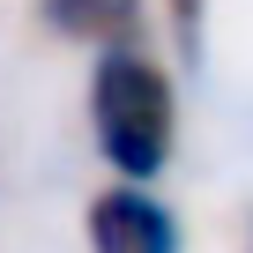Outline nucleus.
Returning a JSON list of instances; mask_svg holds the SVG:
<instances>
[{
    "instance_id": "nucleus-1",
    "label": "nucleus",
    "mask_w": 253,
    "mask_h": 253,
    "mask_svg": "<svg viewBox=\"0 0 253 253\" xmlns=\"http://www.w3.org/2000/svg\"><path fill=\"white\" fill-rule=\"evenodd\" d=\"M89 134L97 157L112 164V179L149 186L171 171V142H179V89L164 75V60H149L142 45H112L89 67Z\"/></svg>"
},
{
    "instance_id": "nucleus-2",
    "label": "nucleus",
    "mask_w": 253,
    "mask_h": 253,
    "mask_svg": "<svg viewBox=\"0 0 253 253\" xmlns=\"http://www.w3.org/2000/svg\"><path fill=\"white\" fill-rule=\"evenodd\" d=\"M89 253H179V216L149 186L112 179L89 201Z\"/></svg>"
},
{
    "instance_id": "nucleus-3",
    "label": "nucleus",
    "mask_w": 253,
    "mask_h": 253,
    "mask_svg": "<svg viewBox=\"0 0 253 253\" xmlns=\"http://www.w3.org/2000/svg\"><path fill=\"white\" fill-rule=\"evenodd\" d=\"M142 15H149V0H38V23L75 38V45H142Z\"/></svg>"
},
{
    "instance_id": "nucleus-4",
    "label": "nucleus",
    "mask_w": 253,
    "mask_h": 253,
    "mask_svg": "<svg viewBox=\"0 0 253 253\" xmlns=\"http://www.w3.org/2000/svg\"><path fill=\"white\" fill-rule=\"evenodd\" d=\"M171 30H179V52L201 60V30H209V0H171Z\"/></svg>"
},
{
    "instance_id": "nucleus-5",
    "label": "nucleus",
    "mask_w": 253,
    "mask_h": 253,
    "mask_svg": "<svg viewBox=\"0 0 253 253\" xmlns=\"http://www.w3.org/2000/svg\"><path fill=\"white\" fill-rule=\"evenodd\" d=\"M246 253H253V223H246Z\"/></svg>"
}]
</instances>
